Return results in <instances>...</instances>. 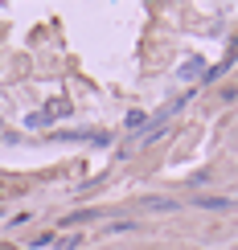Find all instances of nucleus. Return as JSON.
Returning <instances> with one entry per match:
<instances>
[{
  "mask_svg": "<svg viewBox=\"0 0 238 250\" xmlns=\"http://www.w3.org/2000/svg\"><path fill=\"white\" fill-rule=\"evenodd\" d=\"M201 74H205V66H201V58H189V62H185V66L177 70V78H181V82H197Z\"/></svg>",
  "mask_w": 238,
  "mask_h": 250,
  "instance_id": "1",
  "label": "nucleus"
},
{
  "mask_svg": "<svg viewBox=\"0 0 238 250\" xmlns=\"http://www.w3.org/2000/svg\"><path fill=\"white\" fill-rule=\"evenodd\" d=\"M201 209H218V213H226V209H234V201H230V197H201Z\"/></svg>",
  "mask_w": 238,
  "mask_h": 250,
  "instance_id": "2",
  "label": "nucleus"
},
{
  "mask_svg": "<svg viewBox=\"0 0 238 250\" xmlns=\"http://www.w3.org/2000/svg\"><path fill=\"white\" fill-rule=\"evenodd\" d=\"M66 111H70V103H66V99H58V103H49V107H45V119H54V115H66Z\"/></svg>",
  "mask_w": 238,
  "mask_h": 250,
  "instance_id": "3",
  "label": "nucleus"
},
{
  "mask_svg": "<svg viewBox=\"0 0 238 250\" xmlns=\"http://www.w3.org/2000/svg\"><path fill=\"white\" fill-rule=\"evenodd\" d=\"M144 123H148V115H144V111H131L128 115V131H140Z\"/></svg>",
  "mask_w": 238,
  "mask_h": 250,
  "instance_id": "4",
  "label": "nucleus"
},
{
  "mask_svg": "<svg viewBox=\"0 0 238 250\" xmlns=\"http://www.w3.org/2000/svg\"><path fill=\"white\" fill-rule=\"evenodd\" d=\"M25 123H29V127H45V123H49V119H45V111H37V115H29Z\"/></svg>",
  "mask_w": 238,
  "mask_h": 250,
  "instance_id": "5",
  "label": "nucleus"
},
{
  "mask_svg": "<svg viewBox=\"0 0 238 250\" xmlns=\"http://www.w3.org/2000/svg\"><path fill=\"white\" fill-rule=\"evenodd\" d=\"M148 209H156V213H164V209H173V201H164V197H156V201H148Z\"/></svg>",
  "mask_w": 238,
  "mask_h": 250,
  "instance_id": "6",
  "label": "nucleus"
}]
</instances>
